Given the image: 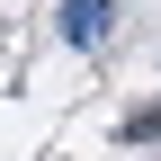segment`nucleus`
<instances>
[{
	"label": "nucleus",
	"mask_w": 161,
	"mask_h": 161,
	"mask_svg": "<svg viewBox=\"0 0 161 161\" xmlns=\"http://www.w3.org/2000/svg\"><path fill=\"white\" fill-rule=\"evenodd\" d=\"M108 27H116V0H63V9H54V36L80 45V54L108 45Z\"/></svg>",
	"instance_id": "obj_1"
}]
</instances>
